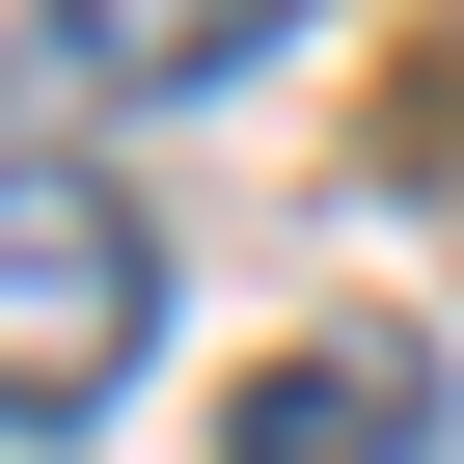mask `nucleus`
I'll use <instances>...</instances> for the list:
<instances>
[{
	"label": "nucleus",
	"mask_w": 464,
	"mask_h": 464,
	"mask_svg": "<svg viewBox=\"0 0 464 464\" xmlns=\"http://www.w3.org/2000/svg\"><path fill=\"white\" fill-rule=\"evenodd\" d=\"M164 328V246H137V191L110 164H0V437H82Z\"/></svg>",
	"instance_id": "obj_1"
},
{
	"label": "nucleus",
	"mask_w": 464,
	"mask_h": 464,
	"mask_svg": "<svg viewBox=\"0 0 464 464\" xmlns=\"http://www.w3.org/2000/svg\"><path fill=\"white\" fill-rule=\"evenodd\" d=\"M301 28V0H28V82H82V110H164V82H246Z\"/></svg>",
	"instance_id": "obj_2"
},
{
	"label": "nucleus",
	"mask_w": 464,
	"mask_h": 464,
	"mask_svg": "<svg viewBox=\"0 0 464 464\" xmlns=\"http://www.w3.org/2000/svg\"><path fill=\"white\" fill-rule=\"evenodd\" d=\"M218 464H437V382L410 355H274L246 410H218Z\"/></svg>",
	"instance_id": "obj_3"
}]
</instances>
